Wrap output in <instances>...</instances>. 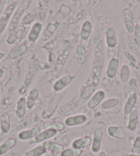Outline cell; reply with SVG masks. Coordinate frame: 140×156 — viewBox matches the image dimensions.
<instances>
[{"mask_svg":"<svg viewBox=\"0 0 140 156\" xmlns=\"http://www.w3.org/2000/svg\"><path fill=\"white\" fill-rule=\"evenodd\" d=\"M31 1H23L21 2V4L18 5L9 26V30H10V32L14 31L17 28L19 23L21 21V17L23 16V13L26 11L27 9H28L30 3H31Z\"/></svg>","mask_w":140,"mask_h":156,"instance_id":"obj_1","label":"cell"},{"mask_svg":"<svg viewBox=\"0 0 140 156\" xmlns=\"http://www.w3.org/2000/svg\"><path fill=\"white\" fill-rule=\"evenodd\" d=\"M18 2H12L11 4H9L4 10L1 17H0V33L3 32L9 23L10 17L14 12L15 10L18 6Z\"/></svg>","mask_w":140,"mask_h":156,"instance_id":"obj_2","label":"cell"},{"mask_svg":"<svg viewBox=\"0 0 140 156\" xmlns=\"http://www.w3.org/2000/svg\"><path fill=\"white\" fill-rule=\"evenodd\" d=\"M122 18L123 20L124 24L128 33H133L135 28V21H134V16L131 10L128 9H124L122 13Z\"/></svg>","mask_w":140,"mask_h":156,"instance_id":"obj_3","label":"cell"},{"mask_svg":"<svg viewBox=\"0 0 140 156\" xmlns=\"http://www.w3.org/2000/svg\"><path fill=\"white\" fill-rule=\"evenodd\" d=\"M102 139H103V131L100 128H97L93 132V140H92V149L93 152L98 153L101 149Z\"/></svg>","mask_w":140,"mask_h":156,"instance_id":"obj_4","label":"cell"},{"mask_svg":"<svg viewBox=\"0 0 140 156\" xmlns=\"http://www.w3.org/2000/svg\"><path fill=\"white\" fill-rule=\"evenodd\" d=\"M87 120V117L84 114H79L76 115H72L67 118L65 120V125L67 127H74L82 125Z\"/></svg>","mask_w":140,"mask_h":156,"instance_id":"obj_5","label":"cell"},{"mask_svg":"<svg viewBox=\"0 0 140 156\" xmlns=\"http://www.w3.org/2000/svg\"><path fill=\"white\" fill-rule=\"evenodd\" d=\"M105 36H106V42L108 47L114 48L117 44V37L115 30L114 27L110 26L107 28L105 31Z\"/></svg>","mask_w":140,"mask_h":156,"instance_id":"obj_6","label":"cell"},{"mask_svg":"<svg viewBox=\"0 0 140 156\" xmlns=\"http://www.w3.org/2000/svg\"><path fill=\"white\" fill-rule=\"evenodd\" d=\"M120 61L117 58H112L110 59L108 66L106 71L107 76L109 79H114L117 73L118 67H119Z\"/></svg>","mask_w":140,"mask_h":156,"instance_id":"obj_7","label":"cell"},{"mask_svg":"<svg viewBox=\"0 0 140 156\" xmlns=\"http://www.w3.org/2000/svg\"><path fill=\"white\" fill-rule=\"evenodd\" d=\"M41 131V129L39 127H34L31 129H29L20 131L18 134V138L21 140H26L35 138Z\"/></svg>","mask_w":140,"mask_h":156,"instance_id":"obj_8","label":"cell"},{"mask_svg":"<svg viewBox=\"0 0 140 156\" xmlns=\"http://www.w3.org/2000/svg\"><path fill=\"white\" fill-rule=\"evenodd\" d=\"M72 80H73V77L72 76L68 74L65 75L55 82L53 85V90L55 91H59L63 90L65 87H66L72 83Z\"/></svg>","mask_w":140,"mask_h":156,"instance_id":"obj_9","label":"cell"},{"mask_svg":"<svg viewBox=\"0 0 140 156\" xmlns=\"http://www.w3.org/2000/svg\"><path fill=\"white\" fill-rule=\"evenodd\" d=\"M57 133V131L52 129H45L44 131H41L38 135L34 138V142L39 143V142H44L46 140H48L50 138L55 136Z\"/></svg>","mask_w":140,"mask_h":156,"instance_id":"obj_10","label":"cell"},{"mask_svg":"<svg viewBox=\"0 0 140 156\" xmlns=\"http://www.w3.org/2000/svg\"><path fill=\"white\" fill-rule=\"evenodd\" d=\"M105 97V92L103 90H99L91 96L87 103V106L91 109H94L101 103Z\"/></svg>","mask_w":140,"mask_h":156,"instance_id":"obj_11","label":"cell"},{"mask_svg":"<svg viewBox=\"0 0 140 156\" xmlns=\"http://www.w3.org/2000/svg\"><path fill=\"white\" fill-rule=\"evenodd\" d=\"M92 143V140L91 139L90 137L85 136L82 138H78L72 142V148L76 149L82 150L88 147H89Z\"/></svg>","mask_w":140,"mask_h":156,"instance_id":"obj_12","label":"cell"},{"mask_svg":"<svg viewBox=\"0 0 140 156\" xmlns=\"http://www.w3.org/2000/svg\"><path fill=\"white\" fill-rule=\"evenodd\" d=\"M42 145L45 147L46 151H48L51 153H61V152L64 150V148L61 144L52 140H49L43 142Z\"/></svg>","mask_w":140,"mask_h":156,"instance_id":"obj_13","label":"cell"},{"mask_svg":"<svg viewBox=\"0 0 140 156\" xmlns=\"http://www.w3.org/2000/svg\"><path fill=\"white\" fill-rule=\"evenodd\" d=\"M42 28L43 25L39 22H36L32 26L28 35V39L30 41L35 42L37 41L41 33Z\"/></svg>","mask_w":140,"mask_h":156,"instance_id":"obj_14","label":"cell"},{"mask_svg":"<svg viewBox=\"0 0 140 156\" xmlns=\"http://www.w3.org/2000/svg\"><path fill=\"white\" fill-rule=\"evenodd\" d=\"M26 98L25 97H21L19 99L16 107L15 115L19 119H21L24 117L26 113Z\"/></svg>","mask_w":140,"mask_h":156,"instance_id":"obj_15","label":"cell"},{"mask_svg":"<svg viewBox=\"0 0 140 156\" xmlns=\"http://www.w3.org/2000/svg\"><path fill=\"white\" fill-rule=\"evenodd\" d=\"M28 50V47L25 44H21L15 47L14 48L10 51L9 53V57L11 59L17 58L19 56H22L26 53Z\"/></svg>","mask_w":140,"mask_h":156,"instance_id":"obj_16","label":"cell"},{"mask_svg":"<svg viewBox=\"0 0 140 156\" xmlns=\"http://www.w3.org/2000/svg\"><path fill=\"white\" fill-rule=\"evenodd\" d=\"M39 91L36 88L32 89V90L30 91L28 97L26 98V107L28 109H31L33 108L35 103L39 98Z\"/></svg>","mask_w":140,"mask_h":156,"instance_id":"obj_17","label":"cell"},{"mask_svg":"<svg viewBox=\"0 0 140 156\" xmlns=\"http://www.w3.org/2000/svg\"><path fill=\"white\" fill-rule=\"evenodd\" d=\"M137 101V94L135 92L132 94L131 95L129 96L127 101L124 105V112L126 115L130 114L132 111L134 109V107L135 106L136 103Z\"/></svg>","mask_w":140,"mask_h":156,"instance_id":"obj_18","label":"cell"},{"mask_svg":"<svg viewBox=\"0 0 140 156\" xmlns=\"http://www.w3.org/2000/svg\"><path fill=\"white\" fill-rule=\"evenodd\" d=\"M0 129L3 134L9 133L10 129V116L8 113L5 112L0 118Z\"/></svg>","mask_w":140,"mask_h":156,"instance_id":"obj_19","label":"cell"},{"mask_svg":"<svg viewBox=\"0 0 140 156\" xmlns=\"http://www.w3.org/2000/svg\"><path fill=\"white\" fill-rule=\"evenodd\" d=\"M92 31V23L90 21L87 20L82 23L81 30H80V38L82 40H87L91 35Z\"/></svg>","mask_w":140,"mask_h":156,"instance_id":"obj_20","label":"cell"},{"mask_svg":"<svg viewBox=\"0 0 140 156\" xmlns=\"http://www.w3.org/2000/svg\"><path fill=\"white\" fill-rule=\"evenodd\" d=\"M139 114L137 109H133L129 115L128 123V129L130 131H135L136 129L137 124H138Z\"/></svg>","mask_w":140,"mask_h":156,"instance_id":"obj_21","label":"cell"},{"mask_svg":"<svg viewBox=\"0 0 140 156\" xmlns=\"http://www.w3.org/2000/svg\"><path fill=\"white\" fill-rule=\"evenodd\" d=\"M75 57H76L77 63L79 65H82L85 63L86 60V51L84 45L82 44L78 45L75 54Z\"/></svg>","mask_w":140,"mask_h":156,"instance_id":"obj_22","label":"cell"},{"mask_svg":"<svg viewBox=\"0 0 140 156\" xmlns=\"http://www.w3.org/2000/svg\"><path fill=\"white\" fill-rule=\"evenodd\" d=\"M16 143H17V141L15 138H10L6 140L4 143L0 145V155H3L6 153L10 149L15 146Z\"/></svg>","mask_w":140,"mask_h":156,"instance_id":"obj_23","label":"cell"},{"mask_svg":"<svg viewBox=\"0 0 140 156\" xmlns=\"http://www.w3.org/2000/svg\"><path fill=\"white\" fill-rule=\"evenodd\" d=\"M37 15H38V12L36 9H34L30 11L28 14L26 15L23 17L22 20L21 21V26H28L32 23L33 21L36 20L37 17Z\"/></svg>","mask_w":140,"mask_h":156,"instance_id":"obj_24","label":"cell"},{"mask_svg":"<svg viewBox=\"0 0 140 156\" xmlns=\"http://www.w3.org/2000/svg\"><path fill=\"white\" fill-rule=\"evenodd\" d=\"M46 151V149L43 145H39L26 152L25 156H42L45 154Z\"/></svg>","mask_w":140,"mask_h":156,"instance_id":"obj_25","label":"cell"},{"mask_svg":"<svg viewBox=\"0 0 140 156\" xmlns=\"http://www.w3.org/2000/svg\"><path fill=\"white\" fill-rule=\"evenodd\" d=\"M43 127L45 129H55L56 131H63L65 129V125L62 122H45L44 125H43Z\"/></svg>","mask_w":140,"mask_h":156,"instance_id":"obj_26","label":"cell"},{"mask_svg":"<svg viewBox=\"0 0 140 156\" xmlns=\"http://www.w3.org/2000/svg\"><path fill=\"white\" fill-rule=\"evenodd\" d=\"M108 133L113 138L118 139H124L125 138V134L120 127H110L108 129Z\"/></svg>","mask_w":140,"mask_h":156,"instance_id":"obj_27","label":"cell"},{"mask_svg":"<svg viewBox=\"0 0 140 156\" xmlns=\"http://www.w3.org/2000/svg\"><path fill=\"white\" fill-rule=\"evenodd\" d=\"M120 80H122V83H127L129 80V77H130V69L129 67L124 64L122 66L120 69Z\"/></svg>","mask_w":140,"mask_h":156,"instance_id":"obj_28","label":"cell"},{"mask_svg":"<svg viewBox=\"0 0 140 156\" xmlns=\"http://www.w3.org/2000/svg\"><path fill=\"white\" fill-rule=\"evenodd\" d=\"M120 103V101L118 98H109L108 100L105 101L102 105V109H109L114 107H116Z\"/></svg>","mask_w":140,"mask_h":156,"instance_id":"obj_29","label":"cell"},{"mask_svg":"<svg viewBox=\"0 0 140 156\" xmlns=\"http://www.w3.org/2000/svg\"><path fill=\"white\" fill-rule=\"evenodd\" d=\"M82 153V150L76 149L74 148H67L61 152V156H80Z\"/></svg>","mask_w":140,"mask_h":156,"instance_id":"obj_30","label":"cell"},{"mask_svg":"<svg viewBox=\"0 0 140 156\" xmlns=\"http://www.w3.org/2000/svg\"><path fill=\"white\" fill-rule=\"evenodd\" d=\"M21 36L22 37V38L25 37H24V34L20 32V30H15L10 34L9 38L7 39V43L9 44H13L14 43H15V41H17L19 37Z\"/></svg>","mask_w":140,"mask_h":156,"instance_id":"obj_31","label":"cell"},{"mask_svg":"<svg viewBox=\"0 0 140 156\" xmlns=\"http://www.w3.org/2000/svg\"><path fill=\"white\" fill-rule=\"evenodd\" d=\"M131 154L139 155L140 153V136H137L131 149Z\"/></svg>","mask_w":140,"mask_h":156,"instance_id":"obj_32","label":"cell"},{"mask_svg":"<svg viewBox=\"0 0 140 156\" xmlns=\"http://www.w3.org/2000/svg\"><path fill=\"white\" fill-rule=\"evenodd\" d=\"M137 88V80L135 79H131L129 81V83L128 85V90L127 92L129 95H131L132 94L135 93Z\"/></svg>","mask_w":140,"mask_h":156,"instance_id":"obj_33","label":"cell"},{"mask_svg":"<svg viewBox=\"0 0 140 156\" xmlns=\"http://www.w3.org/2000/svg\"><path fill=\"white\" fill-rule=\"evenodd\" d=\"M134 38L137 46L140 47V25L136 24L134 28Z\"/></svg>","mask_w":140,"mask_h":156,"instance_id":"obj_34","label":"cell"},{"mask_svg":"<svg viewBox=\"0 0 140 156\" xmlns=\"http://www.w3.org/2000/svg\"><path fill=\"white\" fill-rule=\"evenodd\" d=\"M46 156H61L59 153H50Z\"/></svg>","mask_w":140,"mask_h":156,"instance_id":"obj_35","label":"cell"},{"mask_svg":"<svg viewBox=\"0 0 140 156\" xmlns=\"http://www.w3.org/2000/svg\"><path fill=\"white\" fill-rule=\"evenodd\" d=\"M85 156H94L91 152H87L85 154Z\"/></svg>","mask_w":140,"mask_h":156,"instance_id":"obj_36","label":"cell"},{"mask_svg":"<svg viewBox=\"0 0 140 156\" xmlns=\"http://www.w3.org/2000/svg\"><path fill=\"white\" fill-rule=\"evenodd\" d=\"M99 156H107L106 153H105L104 151H102V152L100 153Z\"/></svg>","mask_w":140,"mask_h":156,"instance_id":"obj_37","label":"cell"},{"mask_svg":"<svg viewBox=\"0 0 140 156\" xmlns=\"http://www.w3.org/2000/svg\"><path fill=\"white\" fill-rule=\"evenodd\" d=\"M3 74H4L3 69H2V68H0V79H1L2 76H3Z\"/></svg>","mask_w":140,"mask_h":156,"instance_id":"obj_38","label":"cell"},{"mask_svg":"<svg viewBox=\"0 0 140 156\" xmlns=\"http://www.w3.org/2000/svg\"><path fill=\"white\" fill-rule=\"evenodd\" d=\"M4 53H2V52H0V60H1V59L4 57Z\"/></svg>","mask_w":140,"mask_h":156,"instance_id":"obj_39","label":"cell"},{"mask_svg":"<svg viewBox=\"0 0 140 156\" xmlns=\"http://www.w3.org/2000/svg\"><path fill=\"white\" fill-rule=\"evenodd\" d=\"M129 156H140L139 155H136V154H131Z\"/></svg>","mask_w":140,"mask_h":156,"instance_id":"obj_40","label":"cell"},{"mask_svg":"<svg viewBox=\"0 0 140 156\" xmlns=\"http://www.w3.org/2000/svg\"><path fill=\"white\" fill-rule=\"evenodd\" d=\"M139 87H140V76L139 77Z\"/></svg>","mask_w":140,"mask_h":156,"instance_id":"obj_41","label":"cell"}]
</instances>
